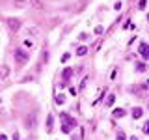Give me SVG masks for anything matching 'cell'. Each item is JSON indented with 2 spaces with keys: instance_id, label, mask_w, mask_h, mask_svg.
Returning <instances> with one entry per match:
<instances>
[{
  "instance_id": "1",
  "label": "cell",
  "mask_w": 149,
  "mask_h": 140,
  "mask_svg": "<svg viewBox=\"0 0 149 140\" xmlns=\"http://www.w3.org/2000/svg\"><path fill=\"white\" fill-rule=\"evenodd\" d=\"M62 120H63V127H62V131L63 133H69L73 127H77V123H74V120H71L67 114H62Z\"/></svg>"
},
{
  "instance_id": "2",
  "label": "cell",
  "mask_w": 149,
  "mask_h": 140,
  "mask_svg": "<svg viewBox=\"0 0 149 140\" xmlns=\"http://www.w3.org/2000/svg\"><path fill=\"white\" fill-rule=\"evenodd\" d=\"M28 60V52L24 49H17L15 50V62H19V64H24Z\"/></svg>"
},
{
  "instance_id": "3",
  "label": "cell",
  "mask_w": 149,
  "mask_h": 140,
  "mask_svg": "<svg viewBox=\"0 0 149 140\" xmlns=\"http://www.w3.org/2000/svg\"><path fill=\"white\" fill-rule=\"evenodd\" d=\"M140 54H142V58H149V47L147 43H140Z\"/></svg>"
},
{
  "instance_id": "4",
  "label": "cell",
  "mask_w": 149,
  "mask_h": 140,
  "mask_svg": "<svg viewBox=\"0 0 149 140\" xmlns=\"http://www.w3.org/2000/svg\"><path fill=\"white\" fill-rule=\"evenodd\" d=\"M8 24H9V28H11V30H19V28H21V22H19V19H8Z\"/></svg>"
},
{
  "instance_id": "5",
  "label": "cell",
  "mask_w": 149,
  "mask_h": 140,
  "mask_svg": "<svg viewBox=\"0 0 149 140\" xmlns=\"http://www.w3.org/2000/svg\"><path fill=\"white\" fill-rule=\"evenodd\" d=\"M142 114H143V110L140 108V106H136V108L132 110V118L134 120H138V118H142Z\"/></svg>"
},
{
  "instance_id": "6",
  "label": "cell",
  "mask_w": 149,
  "mask_h": 140,
  "mask_svg": "<svg viewBox=\"0 0 149 140\" xmlns=\"http://www.w3.org/2000/svg\"><path fill=\"white\" fill-rule=\"evenodd\" d=\"M9 75V67H6V65H2V67H0V78H6Z\"/></svg>"
},
{
  "instance_id": "7",
  "label": "cell",
  "mask_w": 149,
  "mask_h": 140,
  "mask_svg": "<svg viewBox=\"0 0 149 140\" xmlns=\"http://www.w3.org/2000/svg\"><path fill=\"white\" fill-rule=\"evenodd\" d=\"M30 4H32V6H34V8H37V9L45 8V6H43V2H41V0H30Z\"/></svg>"
},
{
  "instance_id": "8",
  "label": "cell",
  "mask_w": 149,
  "mask_h": 140,
  "mask_svg": "<svg viewBox=\"0 0 149 140\" xmlns=\"http://www.w3.org/2000/svg\"><path fill=\"white\" fill-rule=\"evenodd\" d=\"M114 116H116V118H123V116H125V110L123 108H116L114 110Z\"/></svg>"
},
{
  "instance_id": "9",
  "label": "cell",
  "mask_w": 149,
  "mask_h": 140,
  "mask_svg": "<svg viewBox=\"0 0 149 140\" xmlns=\"http://www.w3.org/2000/svg\"><path fill=\"white\" fill-rule=\"evenodd\" d=\"M26 123H28V129H30V127H34V125H36V116L28 118V120H26Z\"/></svg>"
},
{
  "instance_id": "10",
  "label": "cell",
  "mask_w": 149,
  "mask_h": 140,
  "mask_svg": "<svg viewBox=\"0 0 149 140\" xmlns=\"http://www.w3.org/2000/svg\"><path fill=\"white\" fill-rule=\"evenodd\" d=\"M71 75H73V69H65V71H63V78L67 80V78L71 77Z\"/></svg>"
},
{
  "instance_id": "11",
  "label": "cell",
  "mask_w": 149,
  "mask_h": 140,
  "mask_svg": "<svg viewBox=\"0 0 149 140\" xmlns=\"http://www.w3.org/2000/svg\"><path fill=\"white\" fill-rule=\"evenodd\" d=\"M86 52H88V49H86V47H80V49L77 50V54H78V56H84Z\"/></svg>"
},
{
  "instance_id": "12",
  "label": "cell",
  "mask_w": 149,
  "mask_h": 140,
  "mask_svg": "<svg viewBox=\"0 0 149 140\" xmlns=\"http://www.w3.org/2000/svg\"><path fill=\"white\" fill-rule=\"evenodd\" d=\"M143 133H146V134H149V121H146V123H143Z\"/></svg>"
},
{
  "instance_id": "13",
  "label": "cell",
  "mask_w": 149,
  "mask_h": 140,
  "mask_svg": "<svg viewBox=\"0 0 149 140\" xmlns=\"http://www.w3.org/2000/svg\"><path fill=\"white\" fill-rule=\"evenodd\" d=\"M114 99H116L114 95H108V99H106V105H114Z\"/></svg>"
},
{
  "instance_id": "14",
  "label": "cell",
  "mask_w": 149,
  "mask_h": 140,
  "mask_svg": "<svg viewBox=\"0 0 149 140\" xmlns=\"http://www.w3.org/2000/svg\"><path fill=\"white\" fill-rule=\"evenodd\" d=\"M28 34H32V36H36V34H37V28H30V30H28Z\"/></svg>"
},
{
  "instance_id": "15",
  "label": "cell",
  "mask_w": 149,
  "mask_h": 140,
  "mask_svg": "<svg viewBox=\"0 0 149 140\" xmlns=\"http://www.w3.org/2000/svg\"><path fill=\"white\" fill-rule=\"evenodd\" d=\"M118 140H125V133H121V131H119V133H118Z\"/></svg>"
},
{
  "instance_id": "16",
  "label": "cell",
  "mask_w": 149,
  "mask_h": 140,
  "mask_svg": "<svg viewBox=\"0 0 149 140\" xmlns=\"http://www.w3.org/2000/svg\"><path fill=\"white\" fill-rule=\"evenodd\" d=\"M65 99H63V95H58V97H56V103H63Z\"/></svg>"
},
{
  "instance_id": "17",
  "label": "cell",
  "mask_w": 149,
  "mask_h": 140,
  "mask_svg": "<svg viewBox=\"0 0 149 140\" xmlns=\"http://www.w3.org/2000/svg\"><path fill=\"white\" fill-rule=\"evenodd\" d=\"M136 67H138V71H143V69H146V65H143V64H138Z\"/></svg>"
},
{
  "instance_id": "18",
  "label": "cell",
  "mask_w": 149,
  "mask_h": 140,
  "mask_svg": "<svg viewBox=\"0 0 149 140\" xmlns=\"http://www.w3.org/2000/svg\"><path fill=\"white\" fill-rule=\"evenodd\" d=\"M0 140H6V134H0Z\"/></svg>"
},
{
  "instance_id": "19",
  "label": "cell",
  "mask_w": 149,
  "mask_h": 140,
  "mask_svg": "<svg viewBox=\"0 0 149 140\" xmlns=\"http://www.w3.org/2000/svg\"><path fill=\"white\" fill-rule=\"evenodd\" d=\"M130 140H138V138H136V136H132V138H130Z\"/></svg>"
}]
</instances>
